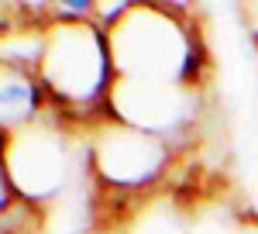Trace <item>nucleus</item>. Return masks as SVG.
Segmentation results:
<instances>
[{"label": "nucleus", "instance_id": "nucleus-1", "mask_svg": "<svg viewBox=\"0 0 258 234\" xmlns=\"http://www.w3.org/2000/svg\"><path fill=\"white\" fill-rule=\"evenodd\" d=\"M114 76L189 83L197 73V41L165 7H124L107 28Z\"/></svg>", "mask_w": 258, "mask_h": 234}, {"label": "nucleus", "instance_id": "nucleus-2", "mask_svg": "<svg viewBox=\"0 0 258 234\" xmlns=\"http://www.w3.org/2000/svg\"><path fill=\"white\" fill-rule=\"evenodd\" d=\"M38 83H45L62 103H93L100 93H110L114 66L107 31L69 18L52 24L38 58Z\"/></svg>", "mask_w": 258, "mask_h": 234}, {"label": "nucleus", "instance_id": "nucleus-3", "mask_svg": "<svg viewBox=\"0 0 258 234\" xmlns=\"http://www.w3.org/2000/svg\"><path fill=\"white\" fill-rule=\"evenodd\" d=\"M4 165L14 193L24 200H52L73 172L69 141L55 121L35 117L31 124L4 135Z\"/></svg>", "mask_w": 258, "mask_h": 234}, {"label": "nucleus", "instance_id": "nucleus-4", "mask_svg": "<svg viewBox=\"0 0 258 234\" xmlns=\"http://www.w3.org/2000/svg\"><path fill=\"white\" fill-rule=\"evenodd\" d=\"M90 162L110 186H148L169 165V141L110 117L90 135Z\"/></svg>", "mask_w": 258, "mask_h": 234}, {"label": "nucleus", "instance_id": "nucleus-5", "mask_svg": "<svg viewBox=\"0 0 258 234\" xmlns=\"http://www.w3.org/2000/svg\"><path fill=\"white\" fill-rule=\"evenodd\" d=\"M107 97H110V110L117 121L148 135H159L165 141L179 128H186L189 117L197 114V90L189 83L114 76Z\"/></svg>", "mask_w": 258, "mask_h": 234}, {"label": "nucleus", "instance_id": "nucleus-6", "mask_svg": "<svg viewBox=\"0 0 258 234\" xmlns=\"http://www.w3.org/2000/svg\"><path fill=\"white\" fill-rule=\"evenodd\" d=\"M38 117V79L28 69L0 62V131H18Z\"/></svg>", "mask_w": 258, "mask_h": 234}, {"label": "nucleus", "instance_id": "nucleus-7", "mask_svg": "<svg viewBox=\"0 0 258 234\" xmlns=\"http://www.w3.org/2000/svg\"><path fill=\"white\" fill-rule=\"evenodd\" d=\"M127 234H189V214L172 196H152L131 217Z\"/></svg>", "mask_w": 258, "mask_h": 234}, {"label": "nucleus", "instance_id": "nucleus-8", "mask_svg": "<svg viewBox=\"0 0 258 234\" xmlns=\"http://www.w3.org/2000/svg\"><path fill=\"white\" fill-rule=\"evenodd\" d=\"M189 234H255V224L234 214L227 203L210 200L189 214Z\"/></svg>", "mask_w": 258, "mask_h": 234}, {"label": "nucleus", "instance_id": "nucleus-9", "mask_svg": "<svg viewBox=\"0 0 258 234\" xmlns=\"http://www.w3.org/2000/svg\"><path fill=\"white\" fill-rule=\"evenodd\" d=\"M11 176H7V165H4V138H0V214L7 210V203H11Z\"/></svg>", "mask_w": 258, "mask_h": 234}, {"label": "nucleus", "instance_id": "nucleus-10", "mask_svg": "<svg viewBox=\"0 0 258 234\" xmlns=\"http://www.w3.org/2000/svg\"><path fill=\"white\" fill-rule=\"evenodd\" d=\"M244 14H248V24L255 28V35H258V4H255V7H248Z\"/></svg>", "mask_w": 258, "mask_h": 234}]
</instances>
